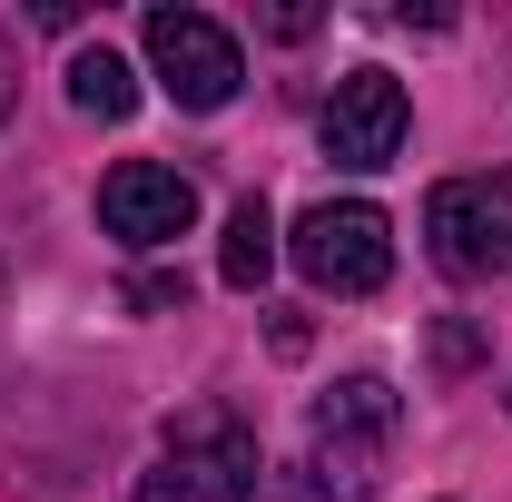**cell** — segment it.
Listing matches in <instances>:
<instances>
[{
  "mask_svg": "<svg viewBox=\"0 0 512 502\" xmlns=\"http://www.w3.org/2000/svg\"><path fill=\"white\" fill-rule=\"evenodd\" d=\"M394 434H404V394L384 375H345L335 394H316V424H306L316 502H365L394 463Z\"/></svg>",
  "mask_w": 512,
  "mask_h": 502,
  "instance_id": "cell-1",
  "label": "cell"
},
{
  "mask_svg": "<svg viewBox=\"0 0 512 502\" xmlns=\"http://www.w3.org/2000/svg\"><path fill=\"white\" fill-rule=\"evenodd\" d=\"M286 256L306 266V286H325V296H375L394 276V217L365 207V197H325V207L296 217Z\"/></svg>",
  "mask_w": 512,
  "mask_h": 502,
  "instance_id": "cell-2",
  "label": "cell"
},
{
  "mask_svg": "<svg viewBox=\"0 0 512 502\" xmlns=\"http://www.w3.org/2000/svg\"><path fill=\"white\" fill-rule=\"evenodd\" d=\"M424 237L444 276H512V178H444Z\"/></svg>",
  "mask_w": 512,
  "mask_h": 502,
  "instance_id": "cell-3",
  "label": "cell"
},
{
  "mask_svg": "<svg viewBox=\"0 0 512 502\" xmlns=\"http://www.w3.org/2000/svg\"><path fill=\"white\" fill-rule=\"evenodd\" d=\"M148 69H158V89L178 99V109H227L237 99V79H247V60H237V40L207 20V10H148Z\"/></svg>",
  "mask_w": 512,
  "mask_h": 502,
  "instance_id": "cell-4",
  "label": "cell"
},
{
  "mask_svg": "<svg viewBox=\"0 0 512 502\" xmlns=\"http://www.w3.org/2000/svg\"><path fill=\"white\" fill-rule=\"evenodd\" d=\"M404 128H414V109H404L394 69H345L335 79V99H325V158L335 168H394Z\"/></svg>",
  "mask_w": 512,
  "mask_h": 502,
  "instance_id": "cell-5",
  "label": "cell"
},
{
  "mask_svg": "<svg viewBox=\"0 0 512 502\" xmlns=\"http://www.w3.org/2000/svg\"><path fill=\"white\" fill-rule=\"evenodd\" d=\"M168 463L188 473V502H256V434L227 414V404H188L168 414Z\"/></svg>",
  "mask_w": 512,
  "mask_h": 502,
  "instance_id": "cell-6",
  "label": "cell"
},
{
  "mask_svg": "<svg viewBox=\"0 0 512 502\" xmlns=\"http://www.w3.org/2000/svg\"><path fill=\"white\" fill-rule=\"evenodd\" d=\"M99 227H109L119 247H178L197 227V178L158 168V158H119V168L99 178Z\"/></svg>",
  "mask_w": 512,
  "mask_h": 502,
  "instance_id": "cell-7",
  "label": "cell"
},
{
  "mask_svg": "<svg viewBox=\"0 0 512 502\" xmlns=\"http://www.w3.org/2000/svg\"><path fill=\"white\" fill-rule=\"evenodd\" d=\"M69 109L119 128L128 109H138V69H128L119 50H79V60H69Z\"/></svg>",
  "mask_w": 512,
  "mask_h": 502,
  "instance_id": "cell-8",
  "label": "cell"
},
{
  "mask_svg": "<svg viewBox=\"0 0 512 502\" xmlns=\"http://www.w3.org/2000/svg\"><path fill=\"white\" fill-rule=\"evenodd\" d=\"M266 266H276V217H266V197H237V217H227V247H217V276L256 296L266 286Z\"/></svg>",
  "mask_w": 512,
  "mask_h": 502,
  "instance_id": "cell-9",
  "label": "cell"
},
{
  "mask_svg": "<svg viewBox=\"0 0 512 502\" xmlns=\"http://www.w3.org/2000/svg\"><path fill=\"white\" fill-rule=\"evenodd\" d=\"M473 355H483V325H434V365L444 375H463Z\"/></svg>",
  "mask_w": 512,
  "mask_h": 502,
  "instance_id": "cell-10",
  "label": "cell"
},
{
  "mask_svg": "<svg viewBox=\"0 0 512 502\" xmlns=\"http://www.w3.org/2000/svg\"><path fill=\"white\" fill-rule=\"evenodd\" d=\"M178 296H188V276H138V286H128V306H148V315L178 306Z\"/></svg>",
  "mask_w": 512,
  "mask_h": 502,
  "instance_id": "cell-11",
  "label": "cell"
},
{
  "mask_svg": "<svg viewBox=\"0 0 512 502\" xmlns=\"http://www.w3.org/2000/svg\"><path fill=\"white\" fill-rule=\"evenodd\" d=\"M138 502H188V473H178V463H158V473H138Z\"/></svg>",
  "mask_w": 512,
  "mask_h": 502,
  "instance_id": "cell-12",
  "label": "cell"
},
{
  "mask_svg": "<svg viewBox=\"0 0 512 502\" xmlns=\"http://www.w3.org/2000/svg\"><path fill=\"white\" fill-rule=\"evenodd\" d=\"M10 99H20V50H10V30H0V119H10Z\"/></svg>",
  "mask_w": 512,
  "mask_h": 502,
  "instance_id": "cell-13",
  "label": "cell"
}]
</instances>
